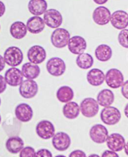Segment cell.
<instances>
[{"instance_id":"6da1fadb","label":"cell","mask_w":128,"mask_h":157,"mask_svg":"<svg viewBox=\"0 0 128 157\" xmlns=\"http://www.w3.org/2000/svg\"><path fill=\"white\" fill-rule=\"evenodd\" d=\"M3 58L6 64L11 67H17L23 62V53L18 47L13 46L5 50Z\"/></svg>"},{"instance_id":"7a4b0ae2","label":"cell","mask_w":128,"mask_h":157,"mask_svg":"<svg viewBox=\"0 0 128 157\" xmlns=\"http://www.w3.org/2000/svg\"><path fill=\"white\" fill-rule=\"evenodd\" d=\"M70 38V33L66 29L58 28L53 31L51 41L55 48L61 49L68 46Z\"/></svg>"},{"instance_id":"3957f363","label":"cell","mask_w":128,"mask_h":157,"mask_svg":"<svg viewBox=\"0 0 128 157\" xmlns=\"http://www.w3.org/2000/svg\"><path fill=\"white\" fill-rule=\"evenodd\" d=\"M100 118L103 123L107 125H115L118 123L121 118V114L119 109L114 106L104 107L103 109Z\"/></svg>"},{"instance_id":"277c9868","label":"cell","mask_w":128,"mask_h":157,"mask_svg":"<svg viewBox=\"0 0 128 157\" xmlns=\"http://www.w3.org/2000/svg\"><path fill=\"white\" fill-rule=\"evenodd\" d=\"M66 66L65 62L59 57L51 58L46 63V70L53 76H61L65 73Z\"/></svg>"},{"instance_id":"5b68a950","label":"cell","mask_w":128,"mask_h":157,"mask_svg":"<svg viewBox=\"0 0 128 157\" xmlns=\"http://www.w3.org/2000/svg\"><path fill=\"white\" fill-rule=\"evenodd\" d=\"M80 112L86 118H93L96 115L100 109L97 101L92 98H86L80 103Z\"/></svg>"},{"instance_id":"8992f818","label":"cell","mask_w":128,"mask_h":157,"mask_svg":"<svg viewBox=\"0 0 128 157\" xmlns=\"http://www.w3.org/2000/svg\"><path fill=\"white\" fill-rule=\"evenodd\" d=\"M124 75L118 69L111 68L105 75V82L107 85L113 89L120 88L124 83Z\"/></svg>"},{"instance_id":"52a82bcc","label":"cell","mask_w":128,"mask_h":157,"mask_svg":"<svg viewBox=\"0 0 128 157\" xmlns=\"http://www.w3.org/2000/svg\"><path fill=\"white\" fill-rule=\"evenodd\" d=\"M43 20L45 25L53 29L58 28L62 23V16L56 9L47 10L44 13Z\"/></svg>"},{"instance_id":"ba28073f","label":"cell","mask_w":128,"mask_h":157,"mask_svg":"<svg viewBox=\"0 0 128 157\" xmlns=\"http://www.w3.org/2000/svg\"><path fill=\"white\" fill-rule=\"evenodd\" d=\"M36 133L43 140H49L53 138L55 134L54 124L49 120H41L36 125Z\"/></svg>"},{"instance_id":"9c48e42d","label":"cell","mask_w":128,"mask_h":157,"mask_svg":"<svg viewBox=\"0 0 128 157\" xmlns=\"http://www.w3.org/2000/svg\"><path fill=\"white\" fill-rule=\"evenodd\" d=\"M89 136L93 142L97 144L105 143L109 136L106 127L101 124H96L89 130Z\"/></svg>"},{"instance_id":"30bf717a","label":"cell","mask_w":128,"mask_h":157,"mask_svg":"<svg viewBox=\"0 0 128 157\" xmlns=\"http://www.w3.org/2000/svg\"><path fill=\"white\" fill-rule=\"evenodd\" d=\"M19 92L23 98L31 99L38 94V85L34 80H23L20 85Z\"/></svg>"},{"instance_id":"8fae6325","label":"cell","mask_w":128,"mask_h":157,"mask_svg":"<svg viewBox=\"0 0 128 157\" xmlns=\"http://www.w3.org/2000/svg\"><path fill=\"white\" fill-rule=\"evenodd\" d=\"M71 144V140L68 134L65 132H58L52 138V145L58 151L67 150Z\"/></svg>"},{"instance_id":"7c38bea8","label":"cell","mask_w":128,"mask_h":157,"mask_svg":"<svg viewBox=\"0 0 128 157\" xmlns=\"http://www.w3.org/2000/svg\"><path fill=\"white\" fill-rule=\"evenodd\" d=\"M29 61L35 65L41 64L46 58V52L43 46L34 45L31 46L27 52Z\"/></svg>"},{"instance_id":"4fadbf2b","label":"cell","mask_w":128,"mask_h":157,"mask_svg":"<svg viewBox=\"0 0 128 157\" xmlns=\"http://www.w3.org/2000/svg\"><path fill=\"white\" fill-rule=\"evenodd\" d=\"M111 23L115 28L119 30L128 26V13L123 10H117L111 15Z\"/></svg>"},{"instance_id":"5bb4252c","label":"cell","mask_w":128,"mask_h":157,"mask_svg":"<svg viewBox=\"0 0 128 157\" xmlns=\"http://www.w3.org/2000/svg\"><path fill=\"white\" fill-rule=\"evenodd\" d=\"M69 51L74 55H79L85 53L87 48L86 40L81 36H74L70 38L68 43Z\"/></svg>"},{"instance_id":"9a60e30c","label":"cell","mask_w":128,"mask_h":157,"mask_svg":"<svg viewBox=\"0 0 128 157\" xmlns=\"http://www.w3.org/2000/svg\"><path fill=\"white\" fill-rule=\"evenodd\" d=\"M5 79L8 85L13 87H17L23 82V76L20 69L11 67L5 72Z\"/></svg>"},{"instance_id":"2e32d148","label":"cell","mask_w":128,"mask_h":157,"mask_svg":"<svg viewBox=\"0 0 128 157\" xmlns=\"http://www.w3.org/2000/svg\"><path fill=\"white\" fill-rule=\"evenodd\" d=\"M110 10L103 6H100L96 8L92 13V20L94 22L100 26L106 25L110 21L111 18Z\"/></svg>"},{"instance_id":"e0dca14e","label":"cell","mask_w":128,"mask_h":157,"mask_svg":"<svg viewBox=\"0 0 128 157\" xmlns=\"http://www.w3.org/2000/svg\"><path fill=\"white\" fill-rule=\"evenodd\" d=\"M14 114L19 121L27 123L31 120L33 117V110L30 105L27 103H20L15 108Z\"/></svg>"},{"instance_id":"ac0fdd59","label":"cell","mask_w":128,"mask_h":157,"mask_svg":"<svg viewBox=\"0 0 128 157\" xmlns=\"http://www.w3.org/2000/svg\"><path fill=\"white\" fill-rule=\"evenodd\" d=\"M106 142L108 148L110 150L115 152L122 151L126 144V141L124 136L117 133H112L109 135Z\"/></svg>"},{"instance_id":"d6986e66","label":"cell","mask_w":128,"mask_h":157,"mask_svg":"<svg viewBox=\"0 0 128 157\" xmlns=\"http://www.w3.org/2000/svg\"><path fill=\"white\" fill-rule=\"evenodd\" d=\"M26 26L29 33L36 35L41 33L44 29L45 23L42 18L34 16L28 20Z\"/></svg>"},{"instance_id":"ffe728a7","label":"cell","mask_w":128,"mask_h":157,"mask_svg":"<svg viewBox=\"0 0 128 157\" xmlns=\"http://www.w3.org/2000/svg\"><path fill=\"white\" fill-rule=\"evenodd\" d=\"M86 78L89 85L93 86H98L104 82L105 75L101 70L94 68L88 72Z\"/></svg>"},{"instance_id":"44dd1931","label":"cell","mask_w":128,"mask_h":157,"mask_svg":"<svg viewBox=\"0 0 128 157\" xmlns=\"http://www.w3.org/2000/svg\"><path fill=\"white\" fill-rule=\"evenodd\" d=\"M28 8L31 14L39 17L47 10V3L46 0H29Z\"/></svg>"},{"instance_id":"7402d4cb","label":"cell","mask_w":128,"mask_h":157,"mask_svg":"<svg viewBox=\"0 0 128 157\" xmlns=\"http://www.w3.org/2000/svg\"><path fill=\"white\" fill-rule=\"evenodd\" d=\"M21 71L23 77L26 78L27 80L36 79L40 76L41 73L40 67L30 62L24 63L22 66Z\"/></svg>"},{"instance_id":"603a6c76","label":"cell","mask_w":128,"mask_h":157,"mask_svg":"<svg viewBox=\"0 0 128 157\" xmlns=\"http://www.w3.org/2000/svg\"><path fill=\"white\" fill-rule=\"evenodd\" d=\"M24 141L18 136L9 137L6 142V150L12 154H17L24 148Z\"/></svg>"},{"instance_id":"cb8c5ba5","label":"cell","mask_w":128,"mask_h":157,"mask_svg":"<svg viewBox=\"0 0 128 157\" xmlns=\"http://www.w3.org/2000/svg\"><path fill=\"white\" fill-rule=\"evenodd\" d=\"M27 28L26 25L22 21H15L11 24L9 32L13 38L16 40H21L27 34Z\"/></svg>"},{"instance_id":"d4e9b609","label":"cell","mask_w":128,"mask_h":157,"mask_svg":"<svg viewBox=\"0 0 128 157\" xmlns=\"http://www.w3.org/2000/svg\"><path fill=\"white\" fill-rule=\"evenodd\" d=\"M115 94L109 89H104L99 92L97 95V102L103 107L111 106L115 101Z\"/></svg>"},{"instance_id":"484cf974","label":"cell","mask_w":128,"mask_h":157,"mask_svg":"<svg viewBox=\"0 0 128 157\" xmlns=\"http://www.w3.org/2000/svg\"><path fill=\"white\" fill-rule=\"evenodd\" d=\"M79 113L80 108L76 102L70 101L62 108V114L67 119L74 120L78 117Z\"/></svg>"},{"instance_id":"4316f807","label":"cell","mask_w":128,"mask_h":157,"mask_svg":"<svg viewBox=\"0 0 128 157\" xmlns=\"http://www.w3.org/2000/svg\"><path fill=\"white\" fill-rule=\"evenodd\" d=\"M113 56V50L111 47L106 44H101L95 50V56L101 62L109 61Z\"/></svg>"},{"instance_id":"83f0119b","label":"cell","mask_w":128,"mask_h":157,"mask_svg":"<svg viewBox=\"0 0 128 157\" xmlns=\"http://www.w3.org/2000/svg\"><path fill=\"white\" fill-rule=\"evenodd\" d=\"M74 97L73 90L68 86H61L56 92V98L61 103H68Z\"/></svg>"},{"instance_id":"f1b7e54d","label":"cell","mask_w":128,"mask_h":157,"mask_svg":"<svg viewBox=\"0 0 128 157\" xmlns=\"http://www.w3.org/2000/svg\"><path fill=\"white\" fill-rule=\"evenodd\" d=\"M76 63L77 66L82 70L91 68L94 64V59L91 55L87 53H83L77 55Z\"/></svg>"},{"instance_id":"f546056e","label":"cell","mask_w":128,"mask_h":157,"mask_svg":"<svg viewBox=\"0 0 128 157\" xmlns=\"http://www.w3.org/2000/svg\"><path fill=\"white\" fill-rule=\"evenodd\" d=\"M119 44L124 48H128V29H122L118 37Z\"/></svg>"},{"instance_id":"4dcf8cb0","label":"cell","mask_w":128,"mask_h":157,"mask_svg":"<svg viewBox=\"0 0 128 157\" xmlns=\"http://www.w3.org/2000/svg\"><path fill=\"white\" fill-rule=\"evenodd\" d=\"M36 151L31 147H24L20 153V157H35Z\"/></svg>"},{"instance_id":"1f68e13d","label":"cell","mask_w":128,"mask_h":157,"mask_svg":"<svg viewBox=\"0 0 128 157\" xmlns=\"http://www.w3.org/2000/svg\"><path fill=\"white\" fill-rule=\"evenodd\" d=\"M35 157H53L52 153L47 149L41 148L36 152Z\"/></svg>"},{"instance_id":"d6a6232c","label":"cell","mask_w":128,"mask_h":157,"mask_svg":"<svg viewBox=\"0 0 128 157\" xmlns=\"http://www.w3.org/2000/svg\"><path fill=\"white\" fill-rule=\"evenodd\" d=\"M69 157H87L86 154L83 150H75L70 153Z\"/></svg>"},{"instance_id":"836d02e7","label":"cell","mask_w":128,"mask_h":157,"mask_svg":"<svg viewBox=\"0 0 128 157\" xmlns=\"http://www.w3.org/2000/svg\"><path fill=\"white\" fill-rule=\"evenodd\" d=\"M121 94L126 99L128 100V80L124 82L121 86Z\"/></svg>"},{"instance_id":"e575fe53","label":"cell","mask_w":128,"mask_h":157,"mask_svg":"<svg viewBox=\"0 0 128 157\" xmlns=\"http://www.w3.org/2000/svg\"><path fill=\"white\" fill-rule=\"evenodd\" d=\"M7 83L5 81V77L0 75V94L3 93L6 89Z\"/></svg>"},{"instance_id":"d590c367","label":"cell","mask_w":128,"mask_h":157,"mask_svg":"<svg viewBox=\"0 0 128 157\" xmlns=\"http://www.w3.org/2000/svg\"><path fill=\"white\" fill-rule=\"evenodd\" d=\"M101 157H119V156L115 151L111 150H106L103 153Z\"/></svg>"},{"instance_id":"8d00e7d4","label":"cell","mask_w":128,"mask_h":157,"mask_svg":"<svg viewBox=\"0 0 128 157\" xmlns=\"http://www.w3.org/2000/svg\"><path fill=\"white\" fill-rule=\"evenodd\" d=\"M6 11V6L3 2L0 1V18L2 17L5 13Z\"/></svg>"},{"instance_id":"74e56055","label":"cell","mask_w":128,"mask_h":157,"mask_svg":"<svg viewBox=\"0 0 128 157\" xmlns=\"http://www.w3.org/2000/svg\"><path fill=\"white\" fill-rule=\"evenodd\" d=\"M5 65L6 63L4 59V58L0 55V72H2L4 70V68H5Z\"/></svg>"},{"instance_id":"f35d334b","label":"cell","mask_w":128,"mask_h":157,"mask_svg":"<svg viewBox=\"0 0 128 157\" xmlns=\"http://www.w3.org/2000/svg\"><path fill=\"white\" fill-rule=\"evenodd\" d=\"M93 2L96 4L99 5H102L108 2V0H93Z\"/></svg>"},{"instance_id":"ab89813d","label":"cell","mask_w":128,"mask_h":157,"mask_svg":"<svg viewBox=\"0 0 128 157\" xmlns=\"http://www.w3.org/2000/svg\"><path fill=\"white\" fill-rule=\"evenodd\" d=\"M124 112L125 116L128 118V103H127V104H126V105L125 106Z\"/></svg>"},{"instance_id":"60d3db41","label":"cell","mask_w":128,"mask_h":157,"mask_svg":"<svg viewBox=\"0 0 128 157\" xmlns=\"http://www.w3.org/2000/svg\"><path fill=\"white\" fill-rule=\"evenodd\" d=\"M124 152L126 154V155L128 156V142L125 144V146H124Z\"/></svg>"},{"instance_id":"b9f144b4","label":"cell","mask_w":128,"mask_h":157,"mask_svg":"<svg viewBox=\"0 0 128 157\" xmlns=\"http://www.w3.org/2000/svg\"><path fill=\"white\" fill-rule=\"evenodd\" d=\"M88 157H101V156H99V155H97V154H91V155H90Z\"/></svg>"},{"instance_id":"7bdbcfd3","label":"cell","mask_w":128,"mask_h":157,"mask_svg":"<svg viewBox=\"0 0 128 157\" xmlns=\"http://www.w3.org/2000/svg\"><path fill=\"white\" fill-rule=\"evenodd\" d=\"M55 157H66V156H64V155H59L56 156Z\"/></svg>"},{"instance_id":"ee69618b","label":"cell","mask_w":128,"mask_h":157,"mask_svg":"<svg viewBox=\"0 0 128 157\" xmlns=\"http://www.w3.org/2000/svg\"><path fill=\"white\" fill-rule=\"evenodd\" d=\"M1 121H2V117L0 115V123H1Z\"/></svg>"},{"instance_id":"f6af8a7d","label":"cell","mask_w":128,"mask_h":157,"mask_svg":"<svg viewBox=\"0 0 128 157\" xmlns=\"http://www.w3.org/2000/svg\"><path fill=\"white\" fill-rule=\"evenodd\" d=\"M1 103H2V100H1V98H0V105H1Z\"/></svg>"},{"instance_id":"bcb514c9","label":"cell","mask_w":128,"mask_h":157,"mask_svg":"<svg viewBox=\"0 0 128 157\" xmlns=\"http://www.w3.org/2000/svg\"><path fill=\"white\" fill-rule=\"evenodd\" d=\"M0 29H1V26H0Z\"/></svg>"}]
</instances>
